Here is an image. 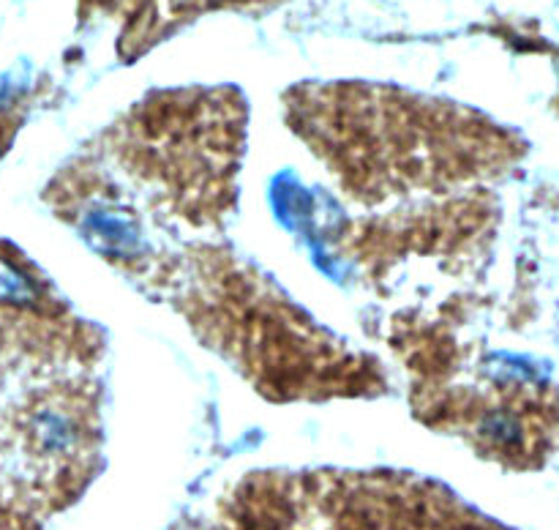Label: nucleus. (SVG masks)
I'll use <instances>...</instances> for the list:
<instances>
[{"label":"nucleus","mask_w":559,"mask_h":530,"mask_svg":"<svg viewBox=\"0 0 559 530\" xmlns=\"http://www.w3.org/2000/svg\"><path fill=\"white\" fill-rule=\"evenodd\" d=\"M246 107L235 91L156 93L102 137L104 167L129 180L131 205L191 229H216L238 200Z\"/></svg>","instance_id":"obj_3"},{"label":"nucleus","mask_w":559,"mask_h":530,"mask_svg":"<svg viewBox=\"0 0 559 530\" xmlns=\"http://www.w3.org/2000/svg\"><path fill=\"white\" fill-rule=\"evenodd\" d=\"M156 273L169 304L240 375L273 399H325L369 391L380 375L317 328L257 268L222 246H189Z\"/></svg>","instance_id":"obj_2"},{"label":"nucleus","mask_w":559,"mask_h":530,"mask_svg":"<svg viewBox=\"0 0 559 530\" xmlns=\"http://www.w3.org/2000/svg\"><path fill=\"white\" fill-rule=\"evenodd\" d=\"M287 123L369 208L459 189L491 164L478 115L393 87L304 85L287 96Z\"/></svg>","instance_id":"obj_1"}]
</instances>
